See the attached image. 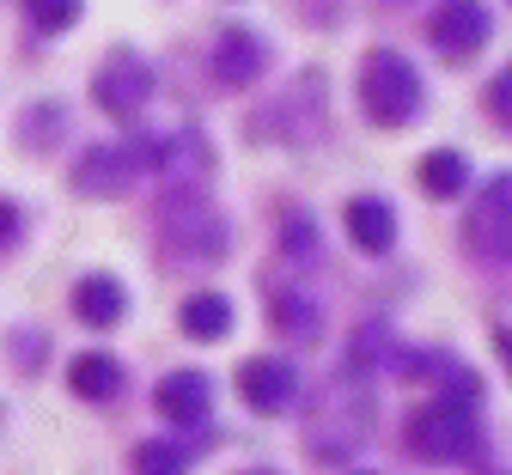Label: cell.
I'll use <instances>...</instances> for the list:
<instances>
[{"label": "cell", "mask_w": 512, "mask_h": 475, "mask_svg": "<svg viewBox=\"0 0 512 475\" xmlns=\"http://www.w3.org/2000/svg\"><path fill=\"white\" fill-rule=\"evenodd\" d=\"M482 445V427H476V402H458V396H433L409 415V451L421 463H464L470 451Z\"/></svg>", "instance_id": "obj_1"}, {"label": "cell", "mask_w": 512, "mask_h": 475, "mask_svg": "<svg viewBox=\"0 0 512 475\" xmlns=\"http://www.w3.org/2000/svg\"><path fill=\"white\" fill-rule=\"evenodd\" d=\"M360 104L378 128H409L421 116V74L397 49H372L360 67Z\"/></svg>", "instance_id": "obj_2"}, {"label": "cell", "mask_w": 512, "mask_h": 475, "mask_svg": "<svg viewBox=\"0 0 512 475\" xmlns=\"http://www.w3.org/2000/svg\"><path fill=\"white\" fill-rule=\"evenodd\" d=\"M159 232L177 256H202V262H220L226 256V220L214 214V201H202L196 189H171L159 201Z\"/></svg>", "instance_id": "obj_3"}, {"label": "cell", "mask_w": 512, "mask_h": 475, "mask_svg": "<svg viewBox=\"0 0 512 475\" xmlns=\"http://www.w3.org/2000/svg\"><path fill=\"white\" fill-rule=\"evenodd\" d=\"M92 98H98V110L104 116H116V122H135L141 110H147V98H153V67L141 61V55H110L104 67H98V80H92Z\"/></svg>", "instance_id": "obj_4"}, {"label": "cell", "mask_w": 512, "mask_h": 475, "mask_svg": "<svg viewBox=\"0 0 512 475\" xmlns=\"http://www.w3.org/2000/svg\"><path fill=\"white\" fill-rule=\"evenodd\" d=\"M427 37L439 43V55L470 61V55L494 37V13L482 7V0H445V7L427 19Z\"/></svg>", "instance_id": "obj_5"}, {"label": "cell", "mask_w": 512, "mask_h": 475, "mask_svg": "<svg viewBox=\"0 0 512 475\" xmlns=\"http://www.w3.org/2000/svg\"><path fill=\"white\" fill-rule=\"evenodd\" d=\"M238 390H244V402L256 415H287L293 402H299V372H293V360H244L238 366Z\"/></svg>", "instance_id": "obj_6"}, {"label": "cell", "mask_w": 512, "mask_h": 475, "mask_svg": "<svg viewBox=\"0 0 512 475\" xmlns=\"http://www.w3.org/2000/svg\"><path fill=\"white\" fill-rule=\"evenodd\" d=\"M135 177H141V165H135V153H128V141H122V147H92V153H80V165H74V189L92 195V201L122 195Z\"/></svg>", "instance_id": "obj_7"}, {"label": "cell", "mask_w": 512, "mask_h": 475, "mask_svg": "<svg viewBox=\"0 0 512 475\" xmlns=\"http://www.w3.org/2000/svg\"><path fill=\"white\" fill-rule=\"evenodd\" d=\"M153 402H159L165 421H177V427H202L208 409H214V384H208V372L183 366V372L159 378V396H153Z\"/></svg>", "instance_id": "obj_8"}, {"label": "cell", "mask_w": 512, "mask_h": 475, "mask_svg": "<svg viewBox=\"0 0 512 475\" xmlns=\"http://www.w3.org/2000/svg\"><path fill=\"white\" fill-rule=\"evenodd\" d=\"M256 74H263V37L244 31V25H226L214 43V80L244 92V86H256Z\"/></svg>", "instance_id": "obj_9"}, {"label": "cell", "mask_w": 512, "mask_h": 475, "mask_svg": "<svg viewBox=\"0 0 512 475\" xmlns=\"http://www.w3.org/2000/svg\"><path fill=\"white\" fill-rule=\"evenodd\" d=\"M506 195H512V177L500 171L494 183H488V195H482V208L470 214V250L482 256V262H506Z\"/></svg>", "instance_id": "obj_10"}, {"label": "cell", "mask_w": 512, "mask_h": 475, "mask_svg": "<svg viewBox=\"0 0 512 475\" xmlns=\"http://www.w3.org/2000/svg\"><path fill=\"white\" fill-rule=\"evenodd\" d=\"M342 220H348V238L372 256H384L397 244V214H391V201H378V195H354Z\"/></svg>", "instance_id": "obj_11"}, {"label": "cell", "mask_w": 512, "mask_h": 475, "mask_svg": "<svg viewBox=\"0 0 512 475\" xmlns=\"http://www.w3.org/2000/svg\"><path fill=\"white\" fill-rule=\"evenodd\" d=\"M269 323H275L281 342H299V348L324 335V311H317V299H311V293H299V287H287V293H275V299H269Z\"/></svg>", "instance_id": "obj_12"}, {"label": "cell", "mask_w": 512, "mask_h": 475, "mask_svg": "<svg viewBox=\"0 0 512 475\" xmlns=\"http://www.w3.org/2000/svg\"><path fill=\"white\" fill-rule=\"evenodd\" d=\"M122 311H128V293H122L116 275H86V281L74 287V317H80V323H92V329H116Z\"/></svg>", "instance_id": "obj_13"}, {"label": "cell", "mask_w": 512, "mask_h": 475, "mask_svg": "<svg viewBox=\"0 0 512 475\" xmlns=\"http://www.w3.org/2000/svg\"><path fill=\"white\" fill-rule=\"evenodd\" d=\"M68 384H74L80 402H116V396H122V366H116L110 354H80V360L68 366Z\"/></svg>", "instance_id": "obj_14"}, {"label": "cell", "mask_w": 512, "mask_h": 475, "mask_svg": "<svg viewBox=\"0 0 512 475\" xmlns=\"http://www.w3.org/2000/svg\"><path fill=\"white\" fill-rule=\"evenodd\" d=\"M177 323H183V335H196V342H220L232 329V299L226 293H196V299H183Z\"/></svg>", "instance_id": "obj_15"}, {"label": "cell", "mask_w": 512, "mask_h": 475, "mask_svg": "<svg viewBox=\"0 0 512 475\" xmlns=\"http://www.w3.org/2000/svg\"><path fill=\"white\" fill-rule=\"evenodd\" d=\"M464 183H470V165H464V153L439 147V153H427V159H421V189H433V195H458Z\"/></svg>", "instance_id": "obj_16"}, {"label": "cell", "mask_w": 512, "mask_h": 475, "mask_svg": "<svg viewBox=\"0 0 512 475\" xmlns=\"http://www.w3.org/2000/svg\"><path fill=\"white\" fill-rule=\"evenodd\" d=\"M80 7H86V0H25V19H31L37 31L61 37V31L80 25Z\"/></svg>", "instance_id": "obj_17"}, {"label": "cell", "mask_w": 512, "mask_h": 475, "mask_svg": "<svg viewBox=\"0 0 512 475\" xmlns=\"http://www.w3.org/2000/svg\"><path fill=\"white\" fill-rule=\"evenodd\" d=\"M189 463V445H171V439H147L135 451V475H183Z\"/></svg>", "instance_id": "obj_18"}, {"label": "cell", "mask_w": 512, "mask_h": 475, "mask_svg": "<svg viewBox=\"0 0 512 475\" xmlns=\"http://www.w3.org/2000/svg\"><path fill=\"white\" fill-rule=\"evenodd\" d=\"M61 128H68V116H61V104L49 98V104H31V110H25V128H19V134H25V147L37 153V147L61 141Z\"/></svg>", "instance_id": "obj_19"}, {"label": "cell", "mask_w": 512, "mask_h": 475, "mask_svg": "<svg viewBox=\"0 0 512 475\" xmlns=\"http://www.w3.org/2000/svg\"><path fill=\"white\" fill-rule=\"evenodd\" d=\"M281 250L293 262H317V226H311V214H287L281 220Z\"/></svg>", "instance_id": "obj_20"}, {"label": "cell", "mask_w": 512, "mask_h": 475, "mask_svg": "<svg viewBox=\"0 0 512 475\" xmlns=\"http://www.w3.org/2000/svg\"><path fill=\"white\" fill-rule=\"evenodd\" d=\"M25 238V208H19V201H7V195H0V250H13Z\"/></svg>", "instance_id": "obj_21"}, {"label": "cell", "mask_w": 512, "mask_h": 475, "mask_svg": "<svg viewBox=\"0 0 512 475\" xmlns=\"http://www.w3.org/2000/svg\"><path fill=\"white\" fill-rule=\"evenodd\" d=\"M488 110H494V122H500V128L512 122V74H506V67H500L494 86H488Z\"/></svg>", "instance_id": "obj_22"}, {"label": "cell", "mask_w": 512, "mask_h": 475, "mask_svg": "<svg viewBox=\"0 0 512 475\" xmlns=\"http://www.w3.org/2000/svg\"><path fill=\"white\" fill-rule=\"evenodd\" d=\"M250 475H275V469H250Z\"/></svg>", "instance_id": "obj_23"}, {"label": "cell", "mask_w": 512, "mask_h": 475, "mask_svg": "<svg viewBox=\"0 0 512 475\" xmlns=\"http://www.w3.org/2000/svg\"><path fill=\"white\" fill-rule=\"evenodd\" d=\"M391 7H403V0H391Z\"/></svg>", "instance_id": "obj_24"}]
</instances>
